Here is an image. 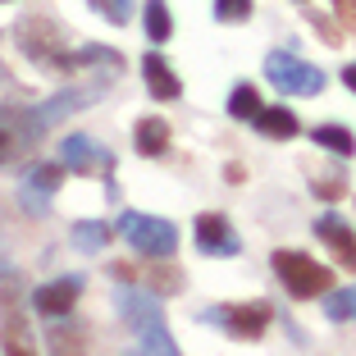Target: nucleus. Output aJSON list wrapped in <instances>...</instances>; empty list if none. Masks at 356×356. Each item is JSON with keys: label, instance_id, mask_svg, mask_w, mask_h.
I'll list each match as a JSON object with an SVG mask.
<instances>
[{"label": "nucleus", "instance_id": "9b49d317", "mask_svg": "<svg viewBox=\"0 0 356 356\" xmlns=\"http://www.w3.org/2000/svg\"><path fill=\"white\" fill-rule=\"evenodd\" d=\"M37 119H32V110L28 115H10V119H0V169L5 165H14L19 156H28V147L37 142Z\"/></svg>", "mask_w": 356, "mask_h": 356}, {"label": "nucleus", "instance_id": "cd10ccee", "mask_svg": "<svg viewBox=\"0 0 356 356\" xmlns=\"http://www.w3.org/2000/svg\"><path fill=\"white\" fill-rule=\"evenodd\" d=\"M137 356H142V352H137Z\"/></svg>", "mask_w": 356, "mask_h": 356}, {"label": "nucleus", "instance_id": "f8f14e48", "mask_svg": "<svg viewBox=\"0 0 356 356\" xmlns=\"http://www.w3.org/2000/svg\"><path fill=\"white\" fill-rule=\"evenodd\" d=\"M197 247L206 256H238V233L224 215H201L197 220Z\"/></svg>", "mask_w": 356, "mask_h": 356}, {"label": "nucleus", "instance_id": "423d86ee", "mask_svg": "<svg viewBox=\"0 0 356 356\" xmlns=\"http://www.w3.org/2000/svg\"><path fill=\"white\" fill-rule=\"evenodd\" d=\"M206 320H220L233 338H261L265 325H270V306L242 302V306H224V311H206Z\"/></svg>", "mask_w": 356, "mask_h": 356}, {"label": "nucleus", "instance_id": "ddd939ff", "mask_svg": "<svg viewBox=\"0 0 356 356\" xmlns=\"http://www.w3.org/2000/svg\"><path fill=\"white\" fill-rule=\"evenodd\" d=\"M315 233L329 242V252L338 256V265H347V270H356V233L347 229L338 215H320L315 220Z\"/></svg>", "mask_w": 356, "mask_h": 356}, {"label": "nucleus", "instance_id": "4468645a", "mask_svg": "<svg viewBox=\"0 0 356 356\" xmlns=\"http://www.w3.org/2000/svg\"><path fill=\"white\" fill-rule=\"evenodd\" d=\"M142 78H147V87H151V96L156 101H178V92H183V83H178V74L165 64V55H142Z\"/></svg>", "mask_w": 356, "mask_h": 356}, {"label": "nucleus", "instance_id": "a211bd4d", "mask_svg": "<svg viewBox=\"0 0 356 356\" xmlns=\"http://www.w3.org/2000/svg\"><path fill=\"white\" fill-rule=\"evenodd\" d=\"M265 105H261V92H256L252 83H242V87H233V96H229V115L233 119H242V124H256V115H261Z\"/></svg>", "mask_w": 356, "mask_h": 356}, {"label": "nucleus", "instance_id": "20e7f679", "mask_svg": "<svg viewBox=\"0 0 356 356\" xmlns=\"http://www.w3.org/2000/svg\"><path fill=\"white\" fill-rule=\"evenodd\" d=\"M265 78L288 96H320V87H325V74H320L315 64L297 60V55H288V51H274L270 60H265Z\"/></svg>", "mask_w": 356, "mask_h": 356}, {"label": "nucleus", "instance_id": "aec40b11", "mask_svg": "<svg viewBox=\"0 0 356 356\" xmlns=\"http://www.w3.org/2000/svg\"><path fill=\"white\" fill-rule=\"evenodd\" d=\"M325 315L338 325H356V288H338L325 297Z\"/></svg>", "mask_w": 356, "mask_h": 356}, {"label": "nucleus", "instance_id": "f257e3e1", "mask_svg": "<svg viewBox=\"0 0 356 356\" xmlns=\"http://www.w3.org/2000/svg\"><path fill=\"white\" fill-rule=\"evenodd\" d=\"M119 302V315L133 325L137 343H142V356H178L174 338H169V325H165V311L151 293H133V288H119L115 293Z\"/></svg>", "mask_w": 356, "mask_h": 356}, {"label": "nucleus", "instance_id": "6ab92c4d", "mask_svg": "<svg viewBox=\"0 0 356 356\" xmlns=\"http://www.w3.org/2000/svg\"><path fill=\"white\" fill-rule=\"evenodd\" d=\"M105 242H110V229L105 224H96V220H83V224H74V247L78 252H105Z\"/></svg>", "mask_w": 356, "mask_h": 356}, {"label": "nucleus", "instance_id": "4be33fe9", "mask_svg": "<svg viewBox=\"0 0 356 356\" xmlns=\"http://www.w3.org/2000/svg\"><path fill=\"white\" fill-rule=\"evenodd\" d=\"M46 347H51V356H87L83 334H74V329H51V334H46Z\"/></svg>", "mask_w": 356, "mask_h": 356}, {"label": "nucleus", "instance_id": "f3484780", "mask_svg": "<svg viewBox=\"0 0 356 356\" xmlns=\"http://www.w3.org/2000/svg\"><path fill=\"white\" fill-rule=\"evenodd\" d=\"M311 137H315V147H320V151H329V156H338V160L356 156V137L347 133V128H338V124H320Z\"/></svg>", "mask_w": 356, "mask_h": 356}, {"label": "nucleus", "instance_id": "9d476101", "mask_svg": "<svg viewBox=\"0 0 356 356\" xmlns=\"http://www.w3.org/2000/svg\"><path fill=\"white\" fill-rule=\"evenodd\" d=\"M78 293H83V279H78V274H64V279L42 283V288L32 293V311H42V315H51V320H60V315L74 311Z\"/></svg>", "mask_w": 356, "mask_h": 356}, {"label": "nucleus", "instance_id": "7ed1b4c3", "mask_svg": "<svg viewBox=\"0 0 356 356\" xmlns=\"http://www.w3.org/2000/svg\"><path fill=\"white\" fill-rule=\"evenodd\" d=\"M274 274L293 297H325L329 293V265L311 261L306 252H274Z\"/></svg>", "mask_w": 356, "mask_h": 356}, {"label": "nucleus", "instance_id": "393cba45", "mask_svg": "<svg viewBox=\"0 0 356 356\" xmlns=\"http://www.w3.org/2000/svg\"><path fill=\"white\" fill-rule=\"evenodd\" d=\"M147 283L156 288V293H174L178 283H183V274H178V270H156V265H151V270H147Z\"/></svg>", "mask_w": 356, "mask_h": 356}, {"label": "nucleus", "instance_id": "5701e85b", "mask_svg": "<svg viewBox=\"0 0 356 356\" xmlns=\"http://www.w3.org/2000/svg\"><path fill=\"white\" fill-rule=\"evenodd\" d=\"M96 14H105L110 23H128L133 19V0H87Z\"/></svg>", "mask_w": 356, "mask_h": 356}, {"label": "nucleus", "instance_id": "bb28decb", "mask_svg": "<svg viewBox=\"0 0 356 356\" xmlns=\"http://www.w3.org/2000/svg\"><path fill=\"white\" fill-rule=\"evenodd\" d=\"M343 83H347V87L356 92V64H347V69H343Z\"/></svg>", "mask_w": 356, "mask_h": 356}, {"label": "nucleus", "instance_id": "1a4fd4ad", "mask_svg": "<svg viewBox=\"0 0 356 356\" xmlns=\"http://www.w3.org/2000/svg\"><path fill=\"white\" fill-rule=\"evenodd\" d=\"M60 165L69 169V174H96V169H110V151L96 147L92 137L74 133L60 142Z\"/></svg>", "mask_w": 356, "mask_h": 356}, {"label": "nucleus", "instance_id": "f03ea898", "mask_svg": "<svg viewBox=\"0 0 356 356\" xmlns=\"http://www.w3.org/2000/svg\"><path fill=\"white\" fill-rule=\"evenodd\" d=\"M119 233H124V242L133 252L156 256V261H165V256L178 252V229L169 220H160V215H137V210H128L124 220H119Z\"/></svg>", "mask_w": 356, "mask_h": 356}, {"label": "nucleus", "instance_id": "6e6552de", "mask_svg": "<svg viewBox=\"0 0 356 356\" xmlns=\"http://www.w3.org/2000/svg\"><path fill=\"white\" fill-rule=\"evenodd\" d=\"M60 178H64V165H51V160L32 165V174L23 178V210H32V215H46V210H51L55 188H60Z\"/></svg>", "mask_w": 356, "mask_h": 356}, {"label": "nucleus", "instance_id": "412c9836", "mask_svg": "<svg viewBox=\"0 0 356 356\" xmlns=\"http://www.w3.org/2000/svg\"><path fill=\"white\" fill-rule=\"evenodd\" d=\"M169 32H174L169 5H165V0H151V5H147V37H151V42H169Z\"/></svg>", "mask_w": 356, "mask_h": 356}, {"label": "nucleus", "instance_id": "0eeeda50", "mask_svg": "<svg viewBox=\"0 0 356 356\" xmlns=\"http://www.w3.org/2000/svg\"><path fill=\"white\" fill-rule=\"evenodd\" d=\"M19 42H23V55H32V60L42 64H60V28H55L51 19H23L19 23Z\"/></svg>", "mask_w": 356, "mask_h": 356}, {"label": "nucleus", "instance_id": "dca6fc26", "mask_svg": "<svg viewBox=\"0 0 356 356\" xmlns=\"http://www.w3.org/2000/svg\"><path fill=\"white\" fill-rule=\"evenodd\" d=\"M133 142H137V151H142V156H165V151H169V124H165V119H156V115L137 119Z\"/></svg>", "mask_w": 356, "mask_h": 356}, {"label": "nucleus", "instance_id": "2eb2a0df", "mask_svg": "<svg viewBox=\"0 0 356 356\" xmlns=\"http://www.w3.org/2000/svg\"><path fill=\"white\" fill-rule=\"evenodd\" d=\"M256 128H261L265 137H274V142H288V137L302 133V124H297V115L288 105H265L261 115H256Z\"/></svg>", "mask_w": 356, "mask_h": 356}, {"label": "nucleus", "instance_id": "b1692460", "mask_svg": "<svg viewBox=\"0 0 356 356\" xmlns=\"http://www.w3.org/2000/svg\"><path fill=\"white\" fill-rule=\"evenodd\" d=\"M215 19H220V23L252 19V0H215Z\"/></svg>", "mask_w": 356, "mask_h": 356}, {"label": "nucleus", "instance_id": "a878e982", "mask_svg": "<svg viewBox=\"0 0 356 356\" xmlns=\"http://www.w3.org/2000/svg\"><path fill=\"white\" fill-rule=\"evenodd\" d=\"M338 5H343V19H347V23H356V5H352V0H338Z\"/></svg>", "mask_w": 356, "mask_h": 356}, {"label": "nucleus", "instance_id": "39448f33", "mask_svg": "<svg viewBox=\"0 0 356 356\" xmlns=\"http://www.w3.org/2000/svg\"><path fill=\"white\" fill-rule=\"evenodd\" d=\"M105 78H96V83H87V87H69V92H60V96H51V101H42L37 110H32V119H37V128H51V124H60L64 115H74V110H87V105H96L105 96Z\"/></svg>", "mask_w": 356, "mask_h": 356}]
</instances>
